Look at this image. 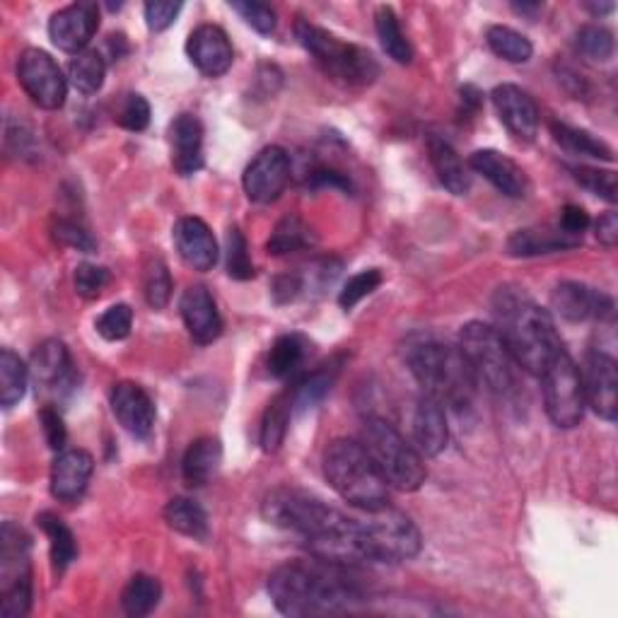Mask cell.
Returning a JSON list of instances; mask_svg holds the SVG:
<instances>
[{"label":"cell","instance_id":"1","mask_svg":"<svg viewBox=\"0 0 618 618\" xmlns=\"http://www.w3.org/2000/svg\"><path fill=\"white\" fill-rule=\"evenodd\" d=\"M268 594L286 616L343 614L363 599L348 566L317 556L278 566L268 578Z\"/></svg>","mask_w":618,"mask_h":618},{"label":"cell","instance_id":"2","mask_svg":"<svg viewBox=\"0 0 618 618\" xmlns=\"http://www.w3.org/2000/svg\"><path fill=\"white\" fill-rule=\"evenodd\" d=\"M264 517L271 524L300 536L312 556L341 566L361 564L355 546V517H348L302 490L278 488L264 500Z\"/></svg>","mask_w":618,"mask_h":618},{"label":"cell","instance_id":"3","mask_svg":"<svg viewBox=\"0 0 618 618\" xmlns=\"http://www.w3.org/2000/svg\"><path fill=\"white\" fill-rule=\"evenodd\" d=\"M493 312L498 319V334L508 346L517 367L530 375H542L560 348H566L556 331L548 310L517 288H500L493 300Z\"/></svg>","mask_w":618,"mask_h":618},{"label":"cell","instance_id":"4","mask_svg":"<svg viewBox=\"0 0 618 618\" xmlns=\"http://www.w3.org/2000/svg\"><path fill=\"white\" fill-rule=\"evenodd\" d=\"M403 358L411 375L423 387V395L457 411L471 407L478 385L459 348L437 343L431 336H413Z\"/></svg>","mask_w":618,"mask_h":618},{"label":"cell","instance_id":"5","mask_svg":"<svg viewBox=\"0 0 618 618\" xmlns=\"http://www.w3.org/2000/svg\"><path fill=\"white\" fill-rule=\"evenodd\" d=\"M324 476L339 496L358 510H379L389 505V486L363 443L334 440L324 452Z\"/></svg>","mask_w":618,"mask_h":618},{"label":"cell","instance_id":"6","mask_svg":"<svg viewBox=\"0 0 618 618\" xmlns=\"http://www.w3.org/2000/svg\"><path fill=\"white\" fill-rule=\"evenodd\" d=\"M355 546L369 564H403L421 554L423 542L409 514L385 505L355 517Z\"/></svg>","mask_w":618,"mask_h":618},{"label":"cell","instance_id":"7","mask_svg":"<svg viewBox=\"0 0 618 618\" xmlns=\"http://www.w3.org/2000/svg\"><path fill=\"white\" fill-rule=\"evenodd\" d=\"M295 39L336 83L363 87L375 83V77L379 75V65L373 59V53L339 39L307 20H300L295 25Z\"/></svg>","mask_w":618,"mask_h":618},{"label":"cell","instance_id":"8","mask_svg":"<svg viewBox=\"0 0 618 618\" xmlns=\"http://www.w3.org/2000/svg\"><path fill=\"white\" fill-rule=\"evenodd\" d=\"M361 443L367 449V455L373 457L375 466L379 469V474L385 476L389 488L413 493L428 478L423 455L413 445H409L407 437L387 421L367 419L363 423Z\"/></svg>","mask_w":618,"mask_h":618},{"label":"cell","instance_id":"9","mask_svg":"<svg viewBox=\"0 0 618 618\" xmlns=\"http://www.w3.org/2000/svg\"><path fill=\"white\" fill-rule=\"evenodd\" d=\"M459 351L474 373L476 385L496 397H508L514 389V361L496 327L469 322L459 331Z\"/></svg>","mask_w":618,"mask_h":618},{"label":"cell","instance_id":"10","mask_svg":"<svg viewBox=\"0 0 618 618\" xmlns=\"http://www.w3.org/2000/svg\"><path fill=\"white\" fill-rule=\"evenodd\" d=\"M542 377L544 385V403L550 423L556 428H575L584 415V391L580 379V367L572 361L566 348L550 358V363L544 367Z\"/></svg>","mask_w":618,"mask_h":618},{"label":"cell","instance_id":"11","mask_svg":"<svg viewBox=\"0 0 618 618\" xmlns=\"http://www.w3.org/2000/svg\"><path fill=\"white\" fill-rule=\"evenodd\" d=\"M17 81L27 97L41 109H61L69 95V81L47 51L25 49L17 59Z\"/></svg>","mask_w":618,"mask_h":618},{"label":"cell","instance_id":"12","mask_svg":"<svg viewBox=\"0 0 618 618\" xmlns=\"http://www.w3.org/2000/svg\"><path fill=\"white\" fill-rule=\"evenodd\" d=\"M288 182L290 155L283 148H278V145H268V148L258 153L242 177L244 194L254 204H274L286 191Z\"/></svg>","mask_w":618,"mask_h":618},{"label":"cell","instance_id":"13","mask_svg":"<svg viewBox=\"0 0 618 618\" xmlns=\"http://www.w3.org/2000/svg\"><path fill=\"white\" fill-rule=\"evenodd\" d=\"M584 403L604 421H616L618 413V373L616 361L602 351H590L580 373Z\"/></svg>","mask_w":618,"mask_h":618},{"label":"cell","instance_id":"14","mask_svg":"<svg viewBox=\"0 0 618 618\" xmlns=\"http://www.w3.org/2000/svg\"><path fill=\"white\" fill-rule=\"evenodd\" d=\"M550 307L556 310L566 322H611L614 319V300L606 292L578 283V280H566L556 286L550 295Z\"/></svg>","mask_w":618,"mask_h":618},{"label":"cell","instance_id":"15","mask_svg":"<svg viewBox=\"0 0 618 618\" xmlns=\"http://www.w3.org/2000/svg\"><path fill=\"white\" fill-rule=\"evenodd\" d=\"M99 29L97 3H73L65 5L49 20V37L61 51L81 53L87 49Z\"/></svg>","mask_w":618,"mask_h":618},{"label":"cell","instance_id":"16","mask_svg":"<svg viewBox=\"0 0 618 618\" xmlns=\"http://www.w3.org/2000/svg\"><path fill=\"white\" fill-rule=\"evenodd\" d=\"M490 97L505 129H508L517 141L532 143L538 133V121H542L534 99L517 85H498Z\"/></svg>","mask_w":618,"mask_h":618},{"label":"cell","instance_id":"17","mask_svg":"<svg viewBox=\"0 0 618 618\" xmlns=\"http://www.w3.org/2000/svg\"><path fill=\"white\" fill-rule=\"evenodd\" d=\"M111 411H114L121 428L129 435L145 440L155 428V403L136 381H119L111 389Z\"/></svg>","mask_w":618,"mask_h":618},{"label":"cell","instance_id":"18","mask_svg":"<svg viewBox=\"0 0 618 618\" xmlns=\"http://www.w3.org/2000/svg\"><path fill=\"white\" fill-rule=\"evenodd\" d=\"M186 53L191 63L208 77H220L232 69L234 51L230 37L218 25H201L189 35Z\"/></svg>","mask_w":618,"mask_h":618},{"label":"cell","instance_id":"19","mask_svg":"<svg viewBox=\"0 0 618 618\" xmlns=\"http://www.w3.org/2000/svg\"><path fill=\"white\" fill-rule=\"evenodd\" d=\"M179 312H182L184 327L194 343L208 346L220 339L222 317L206 286H191L184 290L182 300H179Z\"/></svg>","mask_w":618,"mask_h":618},{"label":"cell","instance_id":"20","mask_svg":"<svg viewBox=\"0 0 618 618\" xmlns=\"http://www.w3.org/2000/svg\"><path fill=\"white\" fill-rule=\"evenodd\" d=\"M93 455L85 449H63L51 466V496L61 502L81 500L89 478H93Z\"/></svg>","mask_w":618,"mask_h":618},{"label":"cell","instance_id":"21","mask_svg":"<svg viewBox=\"0 0 618 618\" xmlns=\"http://www.w3.org/2000/svg\"><path fill=\"white\" fill-rule=\"evenodd\" d=\"M172 238L179 256H182L184 264L194 268V271H210V268L218 264V242L213 238L208 225L201 218H179L172 230Z\"/></svg>","mask_w":618,"mask_h":618},{"label":"cell","instance_id":"22","mask_svg":"<svg viewBox=\"0 0 618 618\" xmlns=\"http://www.w3.org/2000/svg\"><path fill=\"white\" fill-rule=\"evenodd\" d=\"M469 167L483 179H488L502 196L508 198L526 196V189H530V184H526V174L522 172L520 165L510 160L508 155L490 148L476 150L469 157Z\"/></svg>","mask_w":618,"mask_h":618},{"label":"cell","instance_id":"23","mask_svg":"<svg viewBox=\"0 0 618 618\" xmlns=\"http://www.w3.org/2000/svg\"><path fill=\"white\" fill-rule=\"evenodd\" d=\"M172 165L182 177L196 174L204 167V126L194 114H179L170 126Z\"/></svg>","mask_w":618,"mask_h":618},{"label":"cell","instance_id":"24","mask_svg":"<svg viewBox=\"0 0 618 618\" xmlns=\"http://www.w3.org/2000/svg\"><path fill=\"white\" fill-rule=\"evenodd\" d=\"M413 437L415 445H419V452L425 457H437L445 452L449 443V428L443 401L428 395L421 397L413 413Z\"/></svg>","mask_w":618,"mask_h":618},{"label":"cell","instance_id":"25","mask_svg":"<svg viewBox=\"0 0 618 618\" xmlns=\"http://www.w3.org/2000/svg\"><path fill=\"white\" fill-rule=\"evenodd\" d=\"M20 582H32L29 538L17 524L5 522L0 532V592Z\"/></svg>","mask_w":618,"mask_h":618},{"label":"cell","instance_id":"26","mask_svg":"<svg viewBox=\"0 0 618 618\" xmlns=\"http://www.w3.org/2000/svg\"><path fill=\"white\" fill-rule=\"evenodd\" d=\"M582 244V238H572L560 228H526L517 230L508 240V252L512 256H538L575 250Z\"/></svg>","mask_w":618,"mask_h":618},{"label":"cell","instance_id":"27","mask_svg":"<svg viewBox=\"0 0 618 618\" xmlns=\"http://www.w3.org/2000/svg\"><path fill=\"white\" fill-rule=\"evenodd\" d=\"M428 157L431 165L440 179V184L455 196H466L471 189V174L466 170V165L462 162V157L457 155V150L440 136L428 138Z\"/></svg>","mask_w":618,"mask_h":618},{"label":"cell","instance_id":"28","mask_svg":"<svg viewBox=\"0 0 618 618\" xmlns=\"http://www.w3.org/2000/svg\"><path fill=\"white\" fill-rule=\"evenodd\" d=\"M222 464V447L216 437H201L191 443L182 459V476L189 486H206L216 478Z\"/></svg>","mask_w":618,"mask_h":618},{"label":"cell","instance_id":"29","mask_svg":"<svg viewBox=\"0 0 618 618\" xmlns=\"http://www.w3.org/2000/svg\"><path fill=\"white\" fill-rule=\"evenodd\" d=\"M71 373V353L63 341L49 339L35 348L29 361V375L44 387H56Z\"/></svg>","mask_w":618,"mask_h":618},{"label":"cell","instance_id":"30","mask_svg":"<svg viewBox=\"0 0 618 618\" xmlns=\"http://www.w3.org/2000/svg\"><path fill=\"white\" fill-rule=\"evenodd\" d=\"M341 365L343 358H334V361L319 365L314 373L300 377L295 385H292V407L298 411H307L317 407V403L329 395L336 377L341 373Z\"/></svg>","mask_w":618,"mask_h":618},{"label":"cell","instance_id":"31","mask_svg":"<svg viewBox=\"0 0 618 618\" xmlns=\"http://www.w3.org/2000/svg\"><path fill=\"white\" fill-rule=\"evenodd\" d=\"M292 411H295V407H292V389H286L283 395H278L268 403L262 421V435H258V443H262L264 452H278L280 445H283Z\"/></svg>","mask_w":618,"mask_h":618},{"label":"cell","instance_id":"32","mask_svg":"<svg viewBox=\"0 0 618 618\" xmlns=\"http://www.w3.org/2000/svg\"><path fill=\"white\" fill-rule=\"evenodd\" d=\"M165 522L170 524V530L184 534L189 538H196V542H204V538H208V514L196 500L174 498L167 502Z\"/></svg>","mask_w":618,"mask_h":618},{"label":"cell","instance_id":"33","mask_svg":"<svg viewBox=\"0 0 618 618\" xmlns=\"http://www.w3.org/2000/svg\"><path fill=\"white\" fill-rule=\"evenodd\" d=\"M39 526L44 530V534L49 536V546H51V564L56 572H63L69 568L75 556H77V542L75 534L71 532V526L65 524L61 517H56L53 512H41L37 517Z\"/></svg>","mask_w":618,"mask_h":618},{"label":"cell","instance_id":"34","mask_svg":"<svg viewBox=\"0 0 618 618\" xmlns=\"http://www.w3.org/2000/svg\"><path fill=\"white\" fill-rule=\"evenodd\" d=\"M375 29H377V37L381 49L389 56L391 61H397L401 65H407L413 61V49L403 35V29L399 25V17L395 10L389 5H379L377 13H375Z\"/></svg>","mask_w":618,"mask_h":618},{"label":"cell","instance_id":"35","mask_svg":"<svg viewBox=\"0 0 618 618\" xmlns=\"http://www.w3.org/2000/svg\"><path fill=\"white\" fill-rule=\"evenodd\" d=\"M307 358V341L298 334H286L276 339L268 351V373L276 379H288L305 365Z\"/></svg>","mask_w":618,"mask_h":618},{"label":"cell","instance_id":"36","mask_svg":"<svg viewBox=\"0 0 618 618\" xmlns=\"http://www.w3.org/2000/svg\"><path fill=\"white\" fill-rule=\"evenodd\" d=\"M550 133H554V138L560 145V148L572 153V155L592 157V160H604V162L614 160V150L609 148V145L602 143L599 138H594L592 133H587V131L572 129V126H568V123L554 121V123H550Z\"/></svg>","mask_w":618,"mask_h":618},{"label":"cell","instance_id":"37","mask_svg":"<svg viewBox=\"0 0 618 618\" xmlns=\"http://www.w3.org/2000/svg\"><path fill=\"white\" fill-rule=\"evenodd\" d=\"M107 75V61L97 49H85L75 53L69 65V81L81 95H95L102 89Z\"/></svg>","mask_w":618,"mask_h":618},{"label":"cell","instance_id":"38","mask_svg":"<svg viewBox=\"0 0 618 618\" xmlns=\"http://www.w3.org/2000/svg\"><path fill=\"white\" fill-rule=\"evenodd\" d=\"M162 599V584L153 575H136L131 578L126 590L121 594L123 611L133 618H143L157 609Z\"/></svg>","mask_w":618,"mask_h":618},{"label":"cell","instance_id":"39","mask_svg":"<svg viewBox=\"0 0 618 618\" xmlns=\"http://www.w3.org/2000/svg\"><path fill=\"white\" fill-rule=\"evenodd\" d=\"M317 242L314 240V232L310 230V225L298 218V216H286L276 225V230L268 240L266 250L268 254L274 256H283V254H292L300 250H310V246Z\"/></svg>","mask_w":618,"mask_h":618},{"label":"cell","instance_id":"40","mask_svg":"<svg viewBox=\"0 0 618 618\" xmlns=\"http://www.w3.org/2000/svg\"><path fill=\"white\" fill-rule=\"evenodd\" d=\"M27 377L29 367L20 361V355L3 348V353H0V403L5 409H13L25 397Z\"/></svg>","mask_w":618,"mask_h":618},{"label":"cell","instance_id":"41","mask_svg":"<svg viewBox=\"0 0 618 618\" xmlns=\"http://www.w3.org/2000/svg\"><path fill=\"white\" fill-rule=\"evenodd\" d=\"M486 39H488L490 51L500 56V59L510 61V63H526L534 53L532 41L526 39L524 35H520V32H514L512 27L493 25L486 32Z\"/></svg>","mask_w":618,"mask_h":618},{"label":"cell","instance_id":"42","mask_svg":"<svg viewBox=\"0 0 618 618\" xmlns=\"http://www.w3.org/2000/svg\"><path fill=\"white\" fill-rule=\"evenodd\" d=\"M143 295L153 310H165L172 298V276L162 258H150L143 274Z\"/></svg>","mask_w":618,"mask_h":618},{"label":"cell","instance_id":"43","mask_svg":"<svg viewBox=\"0 0 618 618\" xmlns=\"http://www.w3.org/2000/svg\"><path fill=\"white\" fill-rule=\"evenodd\" d=\"M575 47L578 51L584 56L587 61L594 63H606L614 56L616 49V41L611 29H606L602 25H584L578 32V39H575Z\"/></svg>","mask_w":618,"mask_h":618},{"label":"cell","instance_id":"44","mask_svg":"<svg viewBox=\"0 0 618 618\" xmlns=\"http://www.w3.org/2000/svg\"><path fill=\"white\" fill-rule=\"evenodd\" d=\"M133 327V310L129 305H111L105 310L102 317L95 322L97 334L107 341H123L131 334Z\"/></svg>","mask_w":618,"mask_h":618},{"label":"cell","instance_id":"45","mask_svg":"<svg viewBox=\"0 0 618 618\" xmlns=\"http://www.w3.org/2000/svg\"><path fill=\"white\" fill-rule=\"evenodd\" d=\"M228 274L234 280H250L256 276L250 246H246L244 234L238 228L228 232Z\"/></svg>","mask_w":618,"mask_h":618},{"label":"cell","instance_id":"46","mask_svg":"<svg viewBox=\"0 0 618 618\" xmlns=\"http://www.w3.org/2000/svg\"><path fill=\"white\" fill-rule=\"evenodd\" d=\"M381 286V271L379 268H367V271L355 274L353 278H348V283L343 286L341 295H339V305L343 310H353L358 302L365 300L367 295Z\"/></svg>","mask_w":618,"mask_h":618},{"label":"cell","instance_id":"47","mask_svg":"<svg viewBox=\"0 0 618 618\" xmlns=\"http://www.w3.org/2000/svg\"><path fill=\"white\" fill-rule=\"evenodd\" d=\"M572 177H575V182L582 184L592 194L602 196L604 201H609V204H616V172L611 170H592V167H570Z\"/></svg>","mask_w":618,"mask_h":618},{"label":"cell","instance_id":"48","mask_svg":"<svg viewBox=\"0 0 618 618\" xmlns=\"http://www.w3.org/2000/svg\"><path fill=\"white\" fill-rule=\"evenodd\" d=\"M53 240L63 244V246H71V250H77V252H83V254H93L97 250V242L93 234H89L83 225H77L75 220H56L53 222Z\"/></svg>","mask_w":618,"mask_h":618},{"label":"cell","instance_id":"49","mask_svg":"<svg viewBox=\"0 0 618 618\" xmlns=\"http://www.w3.org/2000/svg\"><path fill=\"white\" fill-rule=\"evenodd\" d=\"M75 292L85 300H95L102 295V290L109 286L111 274L105 266L95 264H81L75 268Z\"/></svg>","mask_w":618,"mask_h":618},{"label":"cell","instance_id":"50","mask_svg":"<svg viewBox=\"0 0 618 618\" xmlns=\"http://www.w3.org/2000/svg\"><path fill=\"white\" fill-rule=\"evenodd\" d=\"M117 121H119V126H123L126 131H136L138 133V131L148 129V123H150V105H148V99H145L138 93L126 95V99H123V102H121Z\"/></svg>","mask_w":618,"mask_h":618},{"label":"cell","instance_id":"51","mask_svg":"<svg viewBox=\"0 0 618 618\" xmlns=\"http://www.w3.org/2000/svg\"><path fill=\"white\" fill-rule=\"evenodd\" d=\"M230 8L238 13L246 25L256 29L258 35H271L276 29V13L264 3H254V0H246V3H230Z\"/></svg>","mask_w":618,"mask_h":618},{"label":"cell","instance_id":"52","mask_svg":"<svg viewBox=\"0 0 618 618\" xmlns=\"http://www.w3.org/2000/svg\"><path fill=\"white\" fill-rule=\"evenodd\" d=\"M32 606V582H20L15 587L0 592V616L22 618L27 616Z\"/></svg>","mask_w":618,"mask_h":618},{"label":"cell","instance_id":"53","mask_svg":"<svg viewBox=\"0 0 618 618\" xmlns=\"http://www.w3.org/2000/svg\"><path fill=\"white\" fill-rule=\"evenodd\" d=\"M182 8V3H172V0H153V3H145V22L153 32H165L174 25Z\"/></svg>","mask_w":618,"mask_h":618},{"label":"cell","instance_id":"54","mask_svg":"<svg viewBox=\"0 0 618 618\" xmlns=\"http://www.w3.org/2000/svg\"><path fill=\"white\" fill-rule=\"evenodd\" d=\"M39 421H41L44 437H47V445L53 449V452H63L65 440H69V433H65L61 413L51 407H44L39 411Z\"/></svg>","mask_w":618,"mask_h":618},{"label":"cell","instance_id":"55","mask_svg":"<svg viewBox=\"0 0 618 618\" xmlns=\"http://www.w3.org/2000/svg\"><path fill=\"white\" fill-rule=\"evenodd\" d=\"M558 228L572 234V238H582V232L590 228V216L587 210L580 206H566L564 213H560V222Z\"/></svg>","mask_w":618,"mask_h":618},{"label":"cell","instance_id":"56","mask_svg":"<svg viewBox=\"0 0 618 618\" xmlns=\"http://www.w3.org/2000/svg\"><path fill=\"white\" fill-rule=\"evenodd\" d=\"M302 292V280L295 274L278 276L274 283V298L276 302H292Z\"/></svg>","mask_w":618,"mask_h":618},{"label":"cell","instance_id":"57","mask_svg":"<svg viewBox=\"0 0 618 618\" xmlns=\"http://www.w3.org/2000/svg\"><path fill=\"white\" fill-rule=\"evenodd\" d=\"M594 234H597V240L604 244V246H616L618 242V216L614 210L609 213H604V216L597 220V225H594Z\"/></svg>","mask_w":618,"mask_h":618},{"label":"cell","instance_id":"58","mask_svg":"<svg viewBox=\"0 0 618 618\" xmlns=\"http://www.w3.org/2000/svg\"><path fill=\"white\" fill-rule=\"evenodd\" d=\"M312 182L314 186H336L343 191L351 189V182H348L341 172H334V170H317L312 174Z\"/></svg>","mask_w":618,"mask_h":618},{"label":"cell","instance_id":"59","mask_svg":"<svg viewBox=\"0 0 618 618\" xmlns=\"http://www.w3.org/2000/svg\"><path fill=\"white\" fill-rule=\"evenodd\" d=\"M584 10L592 13L594 17H604V15H611L616 10V3H584Z\"/></svg>","mask_w":618,"mask_h":618}]
</instances>
